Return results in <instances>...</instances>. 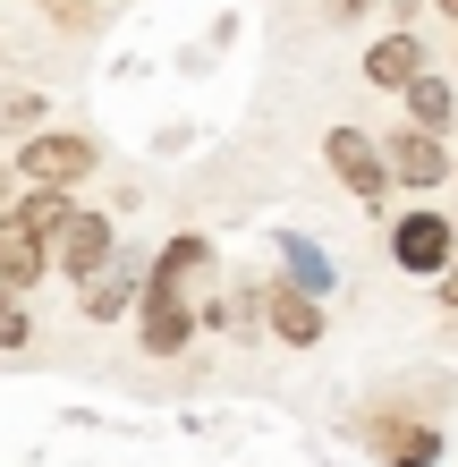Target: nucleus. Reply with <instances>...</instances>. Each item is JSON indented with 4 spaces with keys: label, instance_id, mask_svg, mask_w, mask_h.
Listing matches in <instances>:
<instances>
[{
    "label": "nucleus",
    "instance_id": "obj_1",
    "mask_svg": "<svg viewBox=\"0 0 458 467\" xmlns=\"http://www.w3.org/2000/svg\"><path fill=\"white\" fill-rule=\"evenodd\" d=\"M94 161H102L94 136H76V128H35V136L17 145V179H25V187H76Z\"/></svg>",
    "mask_w": 458,
    "mask_h": 467
},
{
    "label": "nucleus",
    "instance_id": "obj_2",
    "mask_svg": "<svg viewBox=\"0 0 458 467\" xmlns=\"http://www.w3.org/2000/svg\"><path fill=\"white\" fill-rule=\"evenodd\" d=\"M322 161H331V179H340L357 204H382L391 187H399V179H391V153L373 145L365 128H331V136H322Z\"/></svg>",
    "mask_w": 458,
    "mask_h": 467
},
{
    "label": "nucleus",
    "instance_id": "obj_3",
    "mask_svg": "<svg viewBox=\"0 0 458 467\" xmlns=\"http://www.w3.org/2000/svg\"><path fill=\"white\" fill-rule=\"evenodd\" d=\"M450 238H458L450 213L416 204V213H399V222H391V264H399V272H424V281H442V272H450Z\"/></svg>",
    "mask_w": 458,
    "mask_h": 467
},
{
    "label": "nucleus",
    "instance_id": "obj_4",
    "mask_svg": "<svg viewBox=\"0 0 458 467\" xmlns=\"http://www.w3.org/2000/svg\"><path fill=\"white\" fill-rule=\"evenodd\" d=\"M382 153H391V179H399V187H416V196H424V187H442V179H458V153L442 145L433 128H416V119L399 128Z\"/></svg>",
    "mask_w": 458,
    "mask_h": 467
},
{
    "label": "nucleus",
    "instance_id": "obj_5",
    "mask_svg": "<svg viewBox=\"0 0 458 467\" xmlns=\"http://www.w3.org/2000/svg\"><path fill=\"white\" fill-rule=\"evenodd\" d=\"M119 255V230H111V213H76V222L60 230V246H51V264L68 272V289H86L102 264Z\"/></svg>",
    "mask_w": 458,
    "mask_h": 467
},
{
    "label": "nucleus",
    "instance_id": "obj_6",
    "mask_svg": "<svg viewBox=\"0 0 458 467\" xmlns=\"http://www.w3.org/2000/svg\"><path fill=\"white\" fill-rule=\"evenodd\" d=\"M416 77H424V43L408 35V26H399V35H373V43H365V86H373V94H408Z\"/></svg>",
    "mask_w": 458,
    "mask_h": 467
},
{
    "label": "nucleus",
    "instance_id": "obj_7",
    "mask_svg": "<svg viewBox=\"0 0 458 467\" xmlns=\"http://www.w3.org/2000/svg\"><path fill=\"white\" fill-rule=\"evenodd\" d=\"M43 272H51V238H43L35 222H17V213H0V281L25 297Z\"/></svg>",
    "mask_w": 458,
    "mask_h": 467
},
{
    "label": "nucleus",
    "instance_id": "obj_8",
    "mask_svg": "<svg viewBox=\"0 0 458 467\" xmlns=\"http://www.w3.org/2000/svg\"><path fill=\"white\" fill-rule=\"evenodd\" d=\"M137 332H145V357H178L187 340H196V306H187V297L145 289V297H137Z\"/></svg>",
    "mask_w": 458,
    "mask_h": 467
},
{
    "label": "nucleus",
    "instance_id": "obj_9",
    "mask_svg": "<svg viewBox=\"0 0 458 467\" xmlns=\"http://www.w3.org/2000/svg\"><path fill=\"white\" fill-rule=\"evenodd\" d=\"M137 297H145V264H137V255H111V264L86 281V315H94V323H119Z\"/></svg>",
    "mask_w": 458,
    "mask_h": 467
},
{
    "label": "nucleus",
    "instance_id": "obj_10",
    "mask_svg": "<svg viewBox=\"0 0 458 467\" xmlns=\"http://www.w3.org/2000/svg\"><path fill=\"white\" fill-rule=\"evenodd\" d=\"M212 264V238L204 230H178L170 246H161V255L145 264V289H161V297H187V281H196V272Z\"/></svg>",
    "mask_w": 458,
    "mask_h": 467
},
{
    "label": "nucleus",
    "instance_id": "obj_11",
    "mask_svg": "<svg viewBox=\"0 0 458 467\" xmlns=\"http://www.w3.org/2000/svg\"><path fill=\"white\" fill-rule=\"evenodd\" d=\"M263 315H272V332H280L289 348H314V340H322V297L298 289V281H280L272 297H263Z\"/></svg>",
    "mask_w": 458,
    "mask_h": 467
},
{
    "label": "nucleus",
    "instance_id": "obj_12",
    "mask_svg": "<svg viewBox=\"0 0 458 467\" xmlns=\"http://www.w3.org/2000/svg\"><path fill=\"white\" fill-rule=\"evenodd\" d=\"M280 272H289V281H298V289H314V297H331V289H340L331 255H322L314 238H298V230H280Z\"/></svg>",
    "mask_w": 458,
    "mask_h": 467
},
{
    "label": "nucleus",
    "instance_id": "obj_13",
    "mask_svg": "<svg viewBox=\"0 0 458 467\" xmlns=\"http://www.w3.org/2000/svg\"><path fill=\"white\" fill-rule=\"evenodd\" d=\"M373 442H382L391 467H433L442 459V425H373Z\"/></svg>",
    "mask_w": 458,
    "mask_h": 467
},
{
    "label": "nucleus",
    "instance_id": "obj_14",
    "mask_svg": "<svg viewBox=\"0 0 458 467\" xmlns=\"http://www.w3.org/2000/svg\"><path fill=\"white\" fill-rule=\"evenodd\" d=\"M9 213H17V222H35L51 246H60V230L76 222V196H68V187H25V196H17Z\"/></svg>",
    "mask_w": 458,
    "mask_h": 467
},
{
    "label": "nucleus",
    "instance_id": "obj_15",
    "mask_svg": "<svg viewBox=\"0 0 458 467\" xmlns=\"http://www.w3.org/2000/svg\"><path fill=\"white\" fill-rule=\"evenodd\" d=\"M408 119H416V128H433V136H442V128L458 119V94L442 86V77H416V86H408Z\"/></svg>",
    "mask_w": 458,
    "mask_h": 467
},
{
    "label": "nucleus",
    "instance_id": "obj_16",
    "mask_svg": "<svg viewBox=\"0 0 458 467\" xmlns=\"http://www.w3.org/2000/svg\"><path fill=\"white\" fill-rule=\"evenodd\" d=\"M9 128H17V136H35V128H43V94H35V86L0 94V136H9Z\"/></svg>",
    "mask_w": 458,
    "mask_h": 467
},
{
    "label": "nucleus",
    "instance_id": "obj_17",
    "mask_svg": "<svg viewBox=\"0 0 458 467\" xmlns=\"http://www.w3.org/2000/svg\"><path fill=\"white\" fill-rule=\"evenodd\" d=\"M0 348H25V306H17L9 281H0Z\"/></svg>",
    "mask_w": 458,
    "mask_h": 467
},
{
    "label": "nucleus",
    "instance_id": "obj_18",
    "mask_svg": "<svg viewBox=\"0 0 458 467\" xmlns=\"http://www.w3.org/2000/svg\"><path fill=\"white\" fill-rule=\"evenodd\" d=\"M43 9H51V17H60V26H86V17H94V9H86V0H43Z\"/></svg>",
    "mask_w": 458,
    "mask_h": 467
},
{
    "label": "nucleus",
    "instance_id": "obj_19",
    "mask_svg": "<svg viewBox=\"0 0 458 467\" xmlns=\"http://www.w3.org/2000/svg\"><path fill=\"white\" fill-rule=\"evenodd\" d=\"M442 306L458 315V238H450V272H442Z\"/></svg>",
    "mask_w": 458,
    "mask_h": 467
},
{
    "label": "nucleus",
    "instance_id": "obj_20",
    "mask_svg": "<svg viewBox=\"0 0 458 467\" xmlns=\"http://www.w3.org/2000/svg\"><path fill=\"white\" fill-rule=\"evenodd\" d=\"M357 9H373V0H340V17H357Z\"/></svg>",
    "mask_w": 458,
    "mask_h": 467
},
{
    "label": "nucleus",
    "instance_id": "obj_21",
    "mask_svg": "<svg viewBox=\"0 0 458 467\" xmlns=\"http://www.w3.org/2000/svg\"><path fill=\"white\" fill-rule=\"evenodd\" d=\"M9 204H17V196H9V171H0V213H9Z\"/></svg>",
    "mask_w": 458,
    "mask_h": 467
},
{
    "label": "nucleus",
    "instance_id": "obj_22",
    "mask_svg": "<svg viewBox=\"0 0 458 467\" xmlns=\"http://www.w3.org/2000/svg\"><path fill=\"white\" fill-rule=\"evenodd\" d=\"M433 9H442V17H458V0H433Z\"/></svg>",
    "mask_w": 458,
    "mask_h": 467
}]
</instances>
